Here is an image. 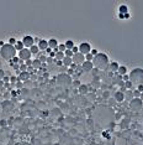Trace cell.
Wrapping results in <instances>:
<instances>
[{"instance_id": "11a10c76", "label": "cell", "mask_w": 143, "mask_h": 145, "mask_svg": "<svg viewBox=\"0 0 143 145\" xmlns=\"http://www.w3.org/2000/svg\"><path fill=\"white\" fill-rule=\"evenodd\" d=\"M104 97H109V92H105L104 93Z\"/></svg>"}, {"instance_id": "4316f807", "label": "cell", "mask_w": 143, "mask_h": 145, "mask_svg": "<svg viewBox=\"0 0 143 145\" xmlns=\"http://www.w3.org/2000/svg\"><path fill=\"white\" fill-rule=\"evenodd\" d=\"M15 63H20V58H19L17 56H15V57L10 61V64H11V66H13V64H15Z\"/></svg>"}, {"instance_id": "db71d44e", "label": "cell", "mask_w": 143, "mask_h": 145, "mask_svg": "<svg viewBox=\"0 0 143 145\" xmlns=\"http://www.w3.org/2000/svg\"><path fill=\"white\" fill-rule=\"evenodd\" d=\"M118 18H120V19H125V18H123V15H122V14H118Z\"/></svg>"}, {"instance_id": "74e56055", "label": "cell", "mask_w": 143, "mask_h": 145, "mask_svg": "<svg viewBox=\"0 0 143 145\" xmlns=\"http://www.w3.org/2000/svg\"><path fill=\"white\" fill-rule=\"evenodd\" d=\"M5 77V71L3 68H0V80H3Z\"/></svg>"}, {"instance_id": "e575fe53", "label": "cell", "mask_w": 143, "mask_h": 145, "mask_svg": "<svg viewBox=\"0 0 143 145\" xmlns=\"http://www.w3.org/2000/svg\"><path fill=\"white\" fill-rule=\"evenodd\" d=\"M19 69H20V72H26V71H27V66L24 63V64H21V66H20V68H19Z\"/></svg>"}, {"instance_id": "836d02e7", "label": "cell", "mask_w": 143, "mask_h": 145, "mask_svg": "<svg viewBox=\"0 0 143 145\" xmlns=\"http://www.w3.org/2000/svg\"><path fill=\"white\" fill-rule=\"evenodd\" d=\"M17 82H19V78H17V77H14V76H13V77H10V83H11V84L17 83Z\"/></svg>"}, {"instance_id": "8d00e7d4", "label": "cell", "mask_w": 143, "mask_h": 145, "mask_svg": "<svg viewBox=\"0 0 143 145\" xmlns=\"http://www.w3.org/2000/svg\"><path fill=\"white\" fill-rule=\"evenodd\" d=\"M37 78H40V77H38L37 75H35V73H33V75H32V73L30 75V81H36Z\"/></svg>"}, {"instance_id": "ac0fdd59", "label": "cell", "mask_w": 143, "mask_h": 145, "mask_svg": "<svg viewBox=\"0 0 143 145\" xmlns=\"http://www.w3.org/2000/svg\"><path fill=\"white\" fill-rule=\"evenodd\" d=\"M62 63H63L64 67H70L72 63H73V58H72V57H64L63 61H62Z\"/></svg>"}, {"instance_id": "7402d4cb", "label": "cell", "mask_w": 143, "mask_h": 145, "mask_svg": "<svg viewBox=\"0 0 143 145\" xmlns=\"http://www.w3.org/2000/svg\"><path fill=\"white\" fill-rule=\"evenodd\" d=\"M64 45H65V48H67V50H72V48H73V47L75 46V45H74V41H73V40H70V39H69V40H67Z\"/></svg>"}, {"instance_id": "7bdbcfd3", "label": "cell", "mask_w": 143, "mask_h": 145, "mask_svg": "<svg viewBox=\"0 0 143 145\" xmlns=\"http://www.w3.org/2000/svg\"><path fill=\"white\" fill-rule=\"evenodd\" d=\"M3 81H4V83H8V82H10V77H8V76H5V77L3 78Z\"/></svg>"}, {"instance_id": "f1b7e54d", "label": "cell", "mask_w": 143, "mask_h": 145, "mask_svg": "<svg viewBox=\"0 0 143 145\" xmlns=\"http://www.w3.org/2000/svg\"><path fill=\"white\" fill-rule=\"evenodd\" d=\"M73 55H74V53L72 52V50H65V51H64V56H65V57H73Z\"/></svg>"}, {"instance_id": "cb8c5ba5", "label": "cell", "mask_w": 143, "mask_h": 145, "mask_svg": "<svg viewBox=\"0 0 143 145\" xmlns=\"http://www.w3.org/2000/svg\"><path fill=\"white\" fill-rule=\"evenodd\" d=\"M64 57H65V56H64V52L58 51V52L56 53V56H54V60H56V61H63Z\"/></svg>"}, {"instance_id": "7c38bea8", "label": "cell", "mask_w": 143, "mask_h": 145, "mask_svg": "<svg viewBox=\"0 0 143 145\" xmlns=\"http://www.w3.org/2000/svg\"><path fill=\"white\" fill-rule=\"evenodd\" d=\"M38 48H40V51H46L47 48H48V41L47 40H44V39H41V41L38 42Z\"/></svg>"}, {"instance_id": "d4e9b609", "label": "cell", "mask_w": 143, "mask_h": 145, "mask_svg": "<svg viewBox=\"0 0 143 145\" xmlns=\"http://www.w3.org/2000/svg\"><path fill=\"white\" fill-rule=\"evenodd\" d=\"M30 51L32 55H38L40 53V48H38V45H33L32 47H30Z\"/></svg>"}, {"instance_id": "9a60e30c", "label": "cell", "mask_w": 143, "mask_h": 145, "mask_svg": "<svg viewBox=\"0 0 143 145\" xmlns=\"http://www.w3.org/2000/svg\"><path fill=\"white\" fill-rule=\"evenodd\" d=\"M58 45H59V43L57 42V40H56V39H49V40H48V47H49V48H52L53 51L58 48Z\"/></svg>"}, {"instance_id": "8fae6325", "label": "cell", "mask_w": 143, "mask_h": 145, "mask_svg": "<svg viewBox=\"0 0 143 145\" xmlns=\"http://www.w3.org/2000/svg\"><path fill=\"white\" fill-rule=\"evenodd\" d=\"M30 75L31 73H29L27 71L26 72H20V75L17 76V78H19L20 82H29L30 81Z\"/></svg>"}, {"instance_id": "5bb4252c", "label": "cell", "mask_w": 143, "mask_h": 145, "mask_svg": "<svg viewBox=\"0 0 143 145\" xmlns=\"http://www.w3.org/2000/svg\"><path fill=\"white\" fill-rule=\"evenodd\" d=\"M114 98H115V101H116V102L121 103V102H123V101H125V93H123V92H121V91H117V92L115 93Z\"/></svg>"}, {"instance_id": "9f6ffc18", "label": "cell", "mask_w": 143, "mask_h": 145, "mask_svg": "<svg viewBox=\"0 0 143 145\" xmlns=\"http://www.w3.org/2000/svg\"><path fill=\"white\" fill-rule=\"evenodd\" d=\"M0 48H1V46H0Z\"/></svg>"}, {"instance_id": "4dcf8cb0", "label": "cell", "mask_w": 143, "mask_h": 145, "mask_svg": "<svg viewBox=\"0 0 143 145\" xmlns=\"http://www.w3.org/2000/svg\"><path fill=\"white\" fill-rule=\"evenodd\" d=\"M132 91H133V97H134V98H139V97H141V92H139L137 88H136V89H132Z\"/></svg>"}, {"instance_id": "44dd1931", "label": "cell", "mask_w": 143, "mask_h": 145, "mask_svg": "<svg viewBox=\"0 0 143 145\" xmlns=\"http://www.w3.org/2000/svg\"><path fill=\"white\" fill-rule=\"evenodd\" d=\"M14 47H15V50H16L17 52L25 48V46H24V43H22V41H21V40H17V42L15 43V46H14Z\"/></svg>"}, {"instance_id": "816d5d0a", "label": "cell", "mask_w": 143, "mask_h": 145, "mask_svg": "<svg viewBox=\"0 0 143 145\" xmlns=\"http://www.w3.org/2000/svg\"><path fill=\"white\" fill-rule=\"evenodd\" d=\"M21 86H22V84H21V82H20V81H19V82H17V83H16V87H17V88H20V87H21Z\"/></svg>"}, {"instance_id": "ee69618b", "label": "cell", "mask_w": 143, "mask_h": 145, "mask_svg": "<svg viewBox=\"0 0 143 145\" xmlns=\"http://www.w3.org/2000/svg\"><path fill=\"white\" fill-rule=\"evenodd\" d=\"M72 84H73V86H75V87H79V86H80V82H79V81H74V82L72 83Z\"/></svg>"}, {"instance_id": "4fadbf2b", "label": "cell", "mask_w": 143, "mask_h": 145, "mask_svg": "<svg viewBox=\"0 0 143 145\" xmlns=\"http://www.w3.org/2000/svg\"><path fill=\"white\" fill-rule=\"evenodd\" d=\"M78 92H79V94H82V96L88 94V93H89V86H86V84H80V86L78 87Z\"/></svg>"}, {"instance_id": "681fc988", "label": "cell", "mask_w": 143, "mask_h": 145, "mask_svg": "<svg viewBox=\"0 0 143 145\" xmlns=\"http://www.w3.org/2000/svg\"><path fill=\"white\" fill-rule=\"evenodd\" d=\"M52 51H53V50H52V48H49V47H48V48L46 50V52H47L48 55H51V52H52Z\"/></svg>"}, {"instance_id": "5b68a950", "label": "cell", "mask_w": 143, "mask_h": 145, "mask_svg": "<svg viewBox=\"0 0 143 145\" xmlns=\"http://www.w3.org/2000/svg\"><path fill=\"white\" fill-rule=\"evenodd\" d=\"M142 107H143V102H142L139 98H133V99L129 102V108H131V110L134 112V113L139 112V110L142 109Z\"/></svg>"}, {"instance_id": "6da1fadb", "label": "cell", "mask_w": 143, "mask_h": 145, "mask_svg": "<svg viewBox=\"0 0 143 145\" xmlns=\"http://www.w3.org/2000/svg\"><path fill=\"white\" fill-rule=\"evenodd\" d=\"M93 64H94V67H96V68H98V69H100V71H102V69L107 68V67H109V64H110L109 56H107L106 53L99 52V53L94 57V60H93Z\"/></svg>"}, {"instance_id": "603a6c76", "label": "cell", "mask_w": 143, "mask_h": 145, "mask_svg": "<svg viewBox=\"0 0 143 145\" xmlns=\"http://www.w3.org/2000/svg\"><path fill=\"white\" fill-rule=\"evenodd\" d=\"M127 13H128V8H127V5H120V6H118V14L125 15V14H127Z\"/></svg>"}, {"instance_id": "3957f363", "label": "cell", "mask_w": 143, "mask_h": 145, "mask_svg": "<svg viewBox=\"0 0 143 145\" xmlns=\"http://www.w3.org/2000/svg\"><path fill=\"white\" fill-rule=\"evenodd\" d=\"M128 77H129V81L132 82V84H136V86L143 84V69L142 68L132 69Z\"/></svg>"}, {"instance_id": "7dc6e473", "label": "cell", "mask_w": 143, "mask_h": 145, "mask_svg": "<svg viewBox=\"0 0 143 145\" xmlns=\"http://www.w3.org/2000/svg\"><path fill=\"white\" fill-rule=\"evenodd\" d=\"M70 69L75 71V69H77V64H75V63H72V66H70Z\"/></svg>"}, {"instance_id": "f907efd6", "label": "cell", "mask_w": 143, "mask_h": 145, "mask_svg": "<svg viewBox=\"0 0 143 145\" xmlns=\"http://www.w3.org/2000/svg\"><path fill=\"white\" fill-rule=\"evenodd\" d=\"M123 18H125V19H128V18H129V13L125 14V15H123Z\"/></svg>"}, {"instance_id": "f6af8a7d", "label": "cell", "mask_w": 143, "mask_h": 145, "mask_svg": "<svg viewBox=\"0 0 143 145\" xmlns=\"http://www.w3.org/2000/svg\"><path fill=\"white\" fill-rule=\"evenodd\" d=\"M137 89H138V91L142 93V92H143V84H139V86H137Z\"/></svg>"}, {"instance_id": "60d3db41", "label": "cell", "mask_w": 143, "mask_h": 145, "mask_svg": "<svg viewBox=\"0 0 143 145\" xmlns=\"http://www.w3.org/2000/svg\"><path fill=\"white\" fill-rule=\"evenodd\" d=\"M90 53H91V55H93V56H94V57H95V56H96V55H98V53H99V52H98V51H96V50H95V48H91V52H90Z\"/></svg>"}, {"instance_id": "b9f144b4", "label": "cell", "mask_w": 143, "mask_h": 145, "mask_svg": "<svg viewBox=\"0 0 143 145\" xmlns=\"http://www.w3.org/2000/svg\"><path fill=\"white\" fill-rule=\"evenodd\" d=\"M56 60L54 58H52V57H47V62L46 63H51V62H54Z\"/></svg>"}, {"instance_id": "83f0119b", "label": "cell", "mask_w": 143, "mask_h": 145, "mask_svg": "<svg viewBox=\"0 0 143 145\" xmlns=\"http://www.w3.org/2000/svg\"><path fill=\"white\" fill-rule=\"evenodd\" d=\"M132 87H133V84H132V82H131V81L125 82V88H126V89H132Z\"/></svg>"}, {"instance_id": "d6a6232c", "label": "cell", "mask_w": 143, "mask_h": 145, "mask_svg": "<svg viewBox=\"0 0 143 145\" xmlns=\"http://www.w3.org/2000/svg\"><path fill=\"white\" fill-rule=\"evenodd\" d=\"M16 42H17V40H16L15 37H10V39H9V43H10V45L15 46V43H16Z\"/></svg>"}, {"instance_id": "9c48e42d", "label": "cell", "mask_w": 143, "mask_h": 145, "mask_svg": "<svg viewBox=\"0 0 143 145\" xmlns=\"http://www.w3.org/2000/svg\"><path fill=\"white\" fill-rule=\"evenodd\" d=\"M73 63H75L77 66H79V64H83L84 62H85V56L84 55H82L80 52H78V53H75V55H73Z\"/></svg>"}, {"instance_id": "ab89813d", "label": "cell", "mask_w": 143, "mask_h": 145, "mask_svg": "<svg viewBox=\"0 0 143 145\" xmlns=\"http://www.w3.org/2000/svg\"><path fill=\"white\" fill-rule=\"evenodd\" d=\"M121 80H122L123 82H127V81H129V77H128L127 75H125V76H122V77H121Z\"/></svg>"}, {"instance_id": "d6986e66", "label": "cell", "mask_w": 143, "mask_h": 145, "mask_svg": "<svg viewBox=\"0 0 143 145\" xmlns=\"http://www.w3.org/2000/svg\"><path fill=\"white\" fill-rule=\"evenodd\" d=\"M32 68H33V69H40V68H42V63H41V61H40L38 58H35V60H33V62H32Z\"/></svg>"}, {"instance_id": "52a82bcc", "label": "cell", "mask_w": 143, "mask_h": 145, "mask_svg": "<svg viewBox=\"0 0 143 145\" xmlns=\"http://www.w3.org/2000/svg\"><path fill=\"white\" fill-rule=\"evenodd\" d=\"M78 47H79V52L84 56L91 52V45L89 42H80V45Z\"/></svg>"}, {"instance_id": "e0dca14e", "label": "cell", "mask_w": 143, "mask_h": 145, "mask_svg": "<svg viewBox=\"0 0 143 145\" xmlns=\"http://www.w3.org/2000/svg\"><path fill=\"white\" fill-rule=\"evenodd\" d=\"M133 98H134L133 97V91L132 89H126V92H125V101L131 102Z\"/></svg>"}, {"instance_id": "f35d334b", "label": "cell", "mask_w": 143, "mask_h": 145, "mask_svg": "<svg viewBox=\"0 0 143 145\" xmlns=\"http://www.w3.org/2000/svg\"><path fill=\"white\" fill-rule=\"evenodd\" d=\"M72 52H73L74 55H75V53H78V52H79V47H78V46H74L73 48H72Z\"/></svg>"}, {"instance_id": "8992f818", "label": "cell", "mask_w": 143, "mask_h": 145, "mask_svg": "<svg viewBox=\"0 0 143 145\" xmlns=\"http://www.w3.org/2000/svg\"><path fill=\"white\" fill-rule=\"evenodd\" d=\"M17 57L25 62V61H27V60H30L32 57V53H31L30 48H24V50H21V51L17 52Z\"/></svg>"}, {"instance_id": "bcb514c9", "label": "cell", "mask_w": 143, "mask_h": 145, "mask_svg": "<svg viewBox=\"0 0 143 145\" xmlns=\"http://www.w3.org/2000/svg\"><path fill=\"white\" fill-rule=\"evenodd\" d=\"M60 72H62V73H65V72H67V67L62 66V67H60Z\"/></svg>"}, {"instance_id": "d590c367", "label": "cell", "mask_w": 143, "mask_h": 145, "mask_svg": "<svg viewBox=\"0 0 143 145\" xmlns=\"http://www.w3.org/2000/svg\"><path fill=\"white\" fill-rule=\"evenodd\" d=\"M32 62H33V60H32V58H30V60L25 61V64H26L27 67H31V66H32Z\"/></svg>"}, {"instance_id": "277c9868", "label": "cell", "mask_w": 143, "mask_h": 145, "mask_svg": "<svg viewBox=\"0 0 143 145\" xmlns=\"http://www.w3.org/2000/svg\"><path fill=\"white\" fill-rule=\"evenodd\" d=\"M57 83L59 86H70L72 83H73V81H72V77L67 73H60L58 75L57 77Z\"/></svg>"}, {"instance_id": "c3c4849f", "label": "cell", "mask_w": 143, "mask_h": 145, "mask_svg": "<svg viewBox=\"0 0 143 145\" xmlns=\"http://www.w3.org/2000/svg\"><path fill=\"white\" fill-rule=\"evenodd\" d=\"M4 86H5L4 81H3V80H0V89H1V88H4Z\"/></svg>"}, {"instance_id": "ffe728a7", "label": "cell", "mask_w": 143, "mask_h": 145, "mask_svg": "<svg viewBox=\"0 0 143 145\" xmlns=\"http://www.w3.org/2000/svg\"><path fill=\"white\" fill-rule=\"evenodd\" d=\"M117 75L118 76H125V75H127V67L126 66H120L118 67V71H117Z\"/></svg>"}, {"instance_id": "1f68e13d", "label": "cell", "mask_w": 143, "mask_h": 145, "mask_svg": "<svg viewBox=\"0 0 143 145\" xmlns=\"http://www.w3.org/2000/svg\"><path fill=\"white\" fill-rule=\"evenodd\" d=\"M67 48H65V45L64 43H60V45H58V51H60V52H64Z\"/></svg>"}, {"instance_id": "f546056e", "label": "cell", "mask_w": 143, "mask_h": 145, "mask_svg": "<svg viewBox=\"0 0 143 145\" xmlns=\"http://www.w3.org/2000/svg\"><path fill=\"white\" fill-rule=\"evenodd\" d=\"M93 60H94V56H93L91 53H88V55H85V61L93 62Z\"/></svg>"}, {"instance_id": "30bf717a", "label": "cell", "mask_w": 143, "mask_h": 145, "mask_svg": "<svg viewBox=\"0 0 143 145\" xmlns=\"http://www.w3.org/2000/svg\"><path fill=\"white\" fill-rule=\"evenodd\" d=\"M93 69H94V64H93V62L85 61V62L82 64V71H84V72H91Z\"/></svg>"}, {"instance_id": "2e32d148", "label": "cell", "mask_w": 143, "mask_h": 145, "mask_svg": "<svg viewBox=\"0 0 143 145\" xmlns=\"http://www.w3.org/2000/svg\"><path fill=\"white\" fill-rule=\"evenodd\" d=\"M118 67H120V64L117 63V62H110V64H109V69L111 71V73H112V72H116V73H117V71H118Z\"/></svg>"}, {"instance_id": "7a4b0ae2", "label": "cell", "mask_w": 143, "mask_h": 145, "mask_svg": "<svg viewBox=\"0 0 143 145\" xmlns=\"http://www.w3.org/2000/svg\"><path fill=\"white\" fill-rule=\"evenodd\" d=\"M16 50L13 45L10 43H5L1 48H0V56H1V58L6 60V61H11L15 56H16Z\"/></svg>"}, {"instance_id": "484cf974", "label": "cell", "mask_w": 143, "mask_h": 145, "mask_svg": "<svg viewBox=\"0 0 143 145\" xmlns=\"http://www.w3.org/2000/svg\"><path fill=\"white\" fill-rule=\"evenodd\" d=\"M37 58L41 61V63H46V62H47V56H44L43 53H42V55H38Z\"/></svg>"}, {"instance_id": "f5cc1de1", "label": "cell", "mask_w": 143, "mask_h": 145, "mask_svg": "<svg viewBox=\"0 0 143 145\" xmlns=\"http://www.w3.org/2000/svg\"><path fill=\"white\" fill-rule=\"evenodd\" d=\"M139 99H141V101H142V102H143V92H142V93H141V97H139Z\"/></svg>"}, {"instance_id": "ba28073f", "label": "cell", "mask_w": 143, "mask_h": 145, "mask_svg": "<svg viewBox=\"0 0 143 145\" xmlns=\"http://www.w3.org/2000/svg\"><path fill=\"white\" fill-rule=\"evenodd\" d=\"M21 41H22V43H24V46H25L26 48H30V47H32V46L35 45L33 37H32L31 35H26V36H24Z\"/></svg>"}]
</instances>
